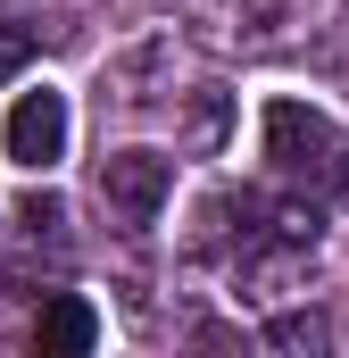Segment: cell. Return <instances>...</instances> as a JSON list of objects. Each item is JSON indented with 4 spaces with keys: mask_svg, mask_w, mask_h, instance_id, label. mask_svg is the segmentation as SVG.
Instances as JSON below:
<instances>
[{
    "mask_svg": "<svg viewBox=\"0 0 349 358\" xmlns=\"http://www.w3.org/2000/svg\"><path fill=\"white\" fill-rule=\"evenodd\" d=\"M167 192H174V159H158V150H108L100 159V200L125 225H150L167 208Z\"/></svg>",
    "mask_w": 349,
    "mask_h": 358,
    "instance_id": "3957f363",
    "label": "cell"
},
{
    "mask_svg": "<svg viewBox=\"0 0 349 358\" xmlns=\"http://www.w3.org/2000/svg\"><path fill=\"white\" fill-rule=\"evenodd\" d=\"M25 50H34L25 34H0V76H17V67H25Z\"/></svg>",
    "mask_w": 349,
    "mask_h": 358,
    "instance_id": "52a82bcc",
    "label": "cell"
},
{
    "mask_svg": "<svg viewBox=\"0 0 349 358\" xmlns=\"http://www.w3.org/2000/svg\"><path fill=\"white\" fill-rule=\"evenodd\" d=\"M266 342H274V350H316V342H325V317H274Z\"/></svg>",
    "mask_w": 349,
    "mask_h": 358,
    "instance_id": "8992f818",
    "label": "cell"
},
{
    "mask_svg": "<svg viewBox=\"0 0 349 358\" xmlns=\"http://www.w3.org/2000/svg\"><path fill=\"white\" fill-rule=\"evenodd\" d=\"M67 134H75V108H67V92H50V84H34V92H17V108H8V159L17 167H34V176H50L59 159H67Z\"/></svg>",
    "mask_w": 349,
    "mask_h": 358,
    "instance_id": "7a4b0ae2",
    "label": "cell"
},
{
    "mask_svg": "<svg viewBox=\"0 0 349 358\" xmlns=\"http://www.w3.org/2000/svg\"><path fill=\"white\" fill-rule=\"evenodd\" d=\"M100 342V308H91L84 292H50L42 300V317H34V350L42 358H75Z\"/></svg>",
    "mask_w": 349,
    "mask_h": 358,
    "instance_id": "277c9868",
    "label": "cell"
},
{
    "mask_svg": "<svg viewBox=\"0 0 349 358\" xmlns=\"http://www.w3.org/2000/svg\"><path fill=\"white\" fill-rule=\"evenodd\" d=\"M17 225H25L34 242H59V234H67V200H59V192H25V200H17Z\"/></svg>",
    "mask_w": 349,
    "mask_h": 358,
    "instance_id": "5b68a950",
    "label": "cell"
},
{
    "mask_svg": "<svg viewBox=\"0 0 349 358\" xmlns=\"http://www.w3.org/2000/svg\"><path fill=\"white\" fill-rule=\"evenodd\" d=\"M266 159H274L283 183H333L341 134H333V117L308 108V100H266Z\"/></svg>",
    "mask_w": 349,
    "mask_h": 358,
    "instance_id": "6da1fadb",
    "label": "cell"
},
{
    "mask_svg": "<svg viewBox=\"0 0 349 358\" xmlns=\"http://www.w3.org/2000/svg\"><path fill=\"white\" fill-rule=\"evenodd\" d=\"M333 176H341V200H349V150H341V167H333Z\"/></svg>",
    "mask_w": 349,
    "mask_h": 358,
    "instance_id": "ba28073f",
    "label": "cell"
}]
</instances>
